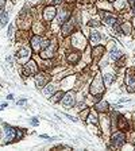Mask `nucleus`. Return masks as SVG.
<instances>
[{
    "label": "nucleus",
    "mask_w": 135,
    "mask_h": 151,
    "mask_svg": "<svg viewBox=\"0 0 135 151\" xmlns=\"http://www.w3.org/2000/svg\"><path fill=\"white\" fill-rule=\"evenodd\" d=\"M55 12H57V11H55L54 7L47 6L45 10H43V19L49 20V22H50V20H53V19H54V16H55Z\"/></svg>",
    "instance_id": "20e7f679"
},
{
    "label": "nucleus",
    "mask_w": 135,
    "mask_h": 151,
    "mask_svg": "<svg viewBox=\"0 0 135 151\" xmlns=\"http://www.w3.org/2000/svg\"><path fill=\"white\" fill-rule=\"evenodd\" d=\"M7 22H8V15L4 11H1V26H4Z\"/></svg>",
    "instance_id": "412c9836"
},
{
    "label": "nucleus",
    "mask_w": 135,
    "mask_h": 151,
    "mask_svg": "<svg viewBox=\"0 0 135 151\" xmlns=\"http://www.w3.org/2000/svg\"><path fill=\"white\" fill-rule=\"evenodd\" d=\"M29 55H30V50L27 47H24V49H22V50L18 53L16 57H18V59H22V58H26V57H29Z\"/></svg>",
    "instance_id": "dca6fc26"
},
{
    "label": "nucleus",
    "mask_w": 135,
    "mask_h": 151,
    "mask_svg": "<svg viewBox=\"0 0 135 151\" xmlns=\"http://www.w3.org/2000/svg\"><path fill=\"white\" fill-rule=\"evenodd\" d=\"M96 109L100 111V112H106V111L108 109V103H107V101H100V103H97Z\"/></svg>",
    "instance_id": "4468645a"
},
{
    "label": "nucleus",
    "mask_w": 135,
    "mask_h": 151,
    "mask_svg": "<svg viewBox=\"0 0 135 151\" xmlns=\"http://www.w3.org/2000/svg\"><path fill=\"white\" fill-rule=\"evenodd\" d=\"M30 123H31L32 125H37L38 124V119H37V117H32V119L30 120Z\"/></svg>",
    "instance_id": "cd10ccee"
},
{
    "label": "nucleus",
    "mask_w": 135,
    "mask_h": 151,
    "mask_svg": "<svg viewBox=\"0 0 135 151\" xmlns=\"http://www.w3.org/2000/svg\"><path fill=\"white\" fill-rule=\"evenodd\" d=\"M126 127V120H123V117H120V122H119V128H124Z\"/></svg>",
    "instance_id": "a878e982"
},
{
    "label": "nucleus",
    "mask_w": 135,
    "mask_h": 151,
    "mask_svg": "<svg viewBox=\"0 0 135 151\" xmlns=\"http://www.w3.org/2000/svg\"><path fill=\"white\" fill-rule=\"evenodd\" d=\"M127 84H129V92H134L135 90V78H132L131 74L127 76Z\"/></svg>",
    "instance_id": "ddd939ff"
},
{
    "label": "nucleus",
    "mask_w": 135,
    "mask_h": 151,
    "mask_svg": "<svg viewBox=\"0 0 135 151\" xmlns=\"http://www.w3.org/2000/svg\"><path fill=\"white\" fill-rule=\"evenodd\" d=\"M61 1H62V0H53V3H54V4H60Z\"/></svg>",
    "instance_id": "72a5a7b5"
},
{
    "label": "nucleus",
    "mask_w": 135,
    "mask_h": 151,
    "mask_svg": "<svg viewBox=\"0 0 135 151\" xmlns=\"http://www.w3.org/2000/svg\"><path fill=\"white\" fill-rule=\"evenodd\" d=\"M88 123H95V124H96V123H97L96 116H95V115H90V116H89V119H88Z\"/></svg>",
    "instance_id": "b1692460"
},
{
    "label": "nucleus",
    "mask_w": 135,
    "mask_h": 151,
    "mask_svg": "<svg viewBox=\"0 0 135 151\" xmlns=\"http://www.w3.org/2000/svg\"><path fill=\"white\" fill-rule=\"evenodd\" d=\"M54 89H55V88H54V85H50V87H46V88H45V94H46V96H47V97H50V96H52V93H53V92H54Z\"/></svg>",
    "instance_id": "aec40b11"
},
{
    "label": "nucleus",
    "mask_w": 135,
    "mask_h": 151,
    "mask_svg": "<svg viewBox=\"0 0 135 151\" xmlns=\"http://www.w3.org/2000/svg\"><path fill=\"white\" fill-rule=\"evenodd\" d=\"M87 115H88V109H87V111H84V112L81 113V116H83V117H85Z\"/></svg>",
    "instance_id": "473e14b6"
},
{
    "label": "nucleus",
    "mask_w": 135,
    "mask_h": 151,
    "mask_svg": "<svg viewBox=\"0 0 135 151\" xmlns=\"http://www.w3.org/2000/svg\"><path fill=\"white\" fill-rule=\"evenodd\" d=\"M12 31H14V27L10 26V29H8V35H11V34H12Z\"/></svg>",
    "instance_id": "c756f323"
},
{
    "label": "nucleus",
    "mask_w": 135,
    "mask_h": 151,
    "mask_svg": "<svg viewBox=\"0 0 135 151\" xmlns=\"http://www.w3.org/2000/svg\"><path fill=\"white\" fill-rule=\"evenodd\" d=\"M72 30H73V23L72 22H68V23L62 24V32H64V35H68Z\"/></svg>",
    "instance_id": "f8f14e48"
},
{
    "label": "nucleus",
    "mask_w": 135,
    "mask_h": 151,
    "mask_svg": "<svg viewBox=\"0 0 135 151\" xmlns=\"http://www.w3.org/2000/svg\"><path fill=\"white\" fill-rule=\"evenodd\" d=\"M35 81H37V85H39V87H43L46 84V78L42 76V74H38L35 77Z\"/></svg>",
    "instance_id": "a211bd4d"
},
{
    "label": "nucleus",
    "mask_w": 135,
    "mask_h": 151,
    "mask_svg": "<svg viewBox=\"0 0 135 151\" xmlns=\"http://www.w3.org/2000/svg\"><path fill=\"white\" fill-rule=\"evenodd\" d=\"M100 39H101V34H100L99 31H93L90 34V43L96 45L97 42H100Z\"/></svg>",
    "instance_id": "9b49d317"
},
{
    "label": "nucleus",
    "mask_w": 135,
    "mask_h": 151,
    "mask_svg": "<svg viewBox=\"0 0 135 151\" xmlns=\"http://www.w3.org/2000/svg\"><path fill=\"white\" fill-rule=\"evenodd\" d=\"M112 78H113L112 74H107V76H106V84H107V85H109V84H111Z\"/></svg>",
    "instance_id": "5701e85b"
},
{
    "label": "nucleus",
    "mask_w": 135,
    "mask_h": 151,
    "mask_svg": "<svg viewBox=\"0 0 135 151\" xmlns=\"http://www.w3.org/2000/svg\"><path fill=\"white\" fill-rule=\"evenodd\" d=\"M16 134H18V131H15L12 127H10V125H3V131H1V139H3V142H1V143L4 145V143L12 142L14 139L16 138Z\"/></svg>",
    "instance_id": "f257e3e1"
},
{
    "label": "nucleus",
    "mask_w": 135,
    "mask_h": 151,
    "mask_svg": "<svg viewBox=\"0 0 135 151\" xmlns=\"http://www.w3.org/2000/svg\"><path fill=\"white\" fill-rule=\"evenodd\" d=\"M62 96H64V93H62V92H58V93H55V97H54V99H53V101H54V103H57V101H60V100L62 99Z\"/></svg>",
    "instance_id": "4be33fe9"
},
{
    "label": "nucleus",
    "mask_w": 135,
    "mask_h": 151,
    "mask_svg": "<svg viewBox=\"0 0 135 151\" xmlns=\"http://www.w3.org/2000/svg\"><path fill=\"white\" fill-rule=\"evenodd\" d=\"M55 47H57V46H55V43L52 46V47H47L45 52H43V54H42V58H49V57H52V55L54 54V52H55Z\"/></svg>",
    "instance_id": "9d476101"
},
{
    "label": "nucleus",
    "mask_w": 135,
    "mask_h": 151,
    "mask_svg": "<svg viewBox=\"0 0 135 151\" xmlns=\"http://www.w3.org/2000/svg\"><path fill=\"white\" fill-rule=\"evenodd\" d=\"M129 1H130L131 4H134V3H135V0H129Z\"/></svg>",
    "instance_id": "e433bc0d"
},
{
    "label": "nucleus",
    "mask_w": 135,
    "mask_h": 151,
    "mask_svg": "<svg viewBox=\"0 0 135 151\" xmlns=\"http://www.w3.org/2000/svg\"><path fill=\"white\" fill-rule=\"evenodd\" d=\"M4 1H6V0H0V4H1V11H4Z\"/></svg>",
    "instance_id": "7c9ffc66"
},
{
    "label": "nucleus",
    "mask_w": 135,
    "mask_h": 151,
    "mask_svg": "<svg viewBox=\"0 0 135 151\" xmlns=\"http://www.w3.org/2000/svg\"><path fill=\"white\" fill-rule=\"evenodd\" d=\"M78 59H80V55H78L77 53H70V54L68 55V61L72 62V64H74V62H77Z\"/></svg>",
    "instance_id": "f3484780"
},
{
    "label": "nucleus",
    "mask_w": 135,
    "mask_h": 151,
    "mask_svg": "<svg viewBox=\"0 0 135 151\" xmlns=\"http://www.w3.org/2000/svg\"><path fill=\"white\" fill-rule=\"evenodd\" d=\"M74 94L73 93H68L66 96L64 97V105L66 107V108H70V107L74 105Z\"/></svg>",
    "instance_id": "423d86ee"
},
{
    "label": "nucleus",
    "mask_w": 135,
    "mask_h": 151,
    "mask_svg": "<svg viewBox=\"0 0 135 151\" xmlns=\"http://www.w3.org/2000/svg\"><path fill=\"white\" fill-rule=\"evenodd\" d=\"M89 26H93V27H97V26H100V22H90V23H89Z\"/></svg>",
    "instance_id": "c85d7f7f"
},
{
    "label": "nucleus",
    "mask_w": 135,
    "mask_h": 151,
    "mask_svg": "<svg viewBox=\"0 0 135 151\" xmlns=\"http://www.w3.org/2000/svg\"><path fill=\"white\" fill-rule=\"evenodd\" d=\"M31 45H32V49L35 50V52H39L42 49V42H41V38L39 36H34L31 39Z\"/></svg>",
    "instance_id": "0eeeda50"
},
{
    "label": "nucleus",
    "mask_w": 135,
    "mask_h": 151,
    "mask_svg": "<svg viewBox=\"0 0 135 151\" xmlns=\"http://www.w3.org/2000/svg\"><path fill=\"white\" fill-rule=\"evenodd\" d=\"M104 90V87H103V78L100 74H97L96 78L93 80V84H92V87H90V92L93 94H100L101 92Z\"/></svg>",
    "instance_id": "f03ea898"
},
{
    "label": "nucleus",
    "mask_w": 135,
    "mask_h": 151,
    "mask_svg": "<svg viewBox=\"0 0 135 151\" xmlns=\"http://www.w3.org/2000/svg\"><path fill=\"white\" fill-rule=\"evenodd\" d=\"M109 55H111V58H112V59H116V58H119L120 55H122V53H120L119 50H116V49H112Z\"/></svg>",
    "instance_id": "6ab92c4d"
},
{
    "label": "nucleus",
    "mask_w": 135,
    "mask_h": 151,
    "mask_svg": "<svg viewBox=\"0 0 135 151\" xmlns=\"http://www.w3.org/2000/svg\"><path fill=\"white\" fill-rule=\"evenodd\" d=\"M122 29H123V30H126V31H124L126 34H129V32H130V24H129V23H124Z\"/></svg>",
    "instance_id": "393cba45"
},
{
    "label": "nucleus",
    "mask_w": 135,
    "mask_h": 151,
    "mask_svg": "<svg viewBox=\"0 0 135 151\" xmlns=\"http://www.w3.org/2000/svg\"><path fill=\"white\" fill-rule=\"evenodd\" d=\"M101 52H103V47H96L95 49V55H99Z\"/></svg>",
    "instance_id": "bb28decb"
},
{
    "label": "nucleus",
    "mask_w": 135,
    "mask_h": 151,
    "mask_svg": "<svg viewBox=\"0 0 135 151\" xmlns=\"http://www.w3.org/2000/svg\"><path fill=\"white\" fill-rule=\"evenodd\" d=\"M14 99V94H8V100H12Z\"/></svg>",
    "instance_id": "c9c22d12"
},
{
    "label": "nucleus",
    "mask_w": 135,
    "mask_h": 151,
    "mask_svg": "<svg viewBox=\"0 0 135 151\" xmlns=\"http://www.w3.org/2000/svg\"><path fill=\"white\" fill-rule=\"evenodd\" d=\"M24 101H26V100H20V101H18V104H19V105H22V104L24 103Z\"/></svg>",
    "instance_id": "f704fd0d"
},
{
    "label": "nucleus",
    "mask_w": 135,
    "mask_h": 151,
    "mask_svg": "<svg viewBox=\"0 0 135 151\" xmlns=\"http://www.w3.org/2000/svg\"><path fill=\"white\" fill-rule=\"evenodd\" d=\"M68 1H70V0H68Z\"/></svg>",
    "instance_id": "58836bf2"
},
{
    "label": "nucleus",
    "mask_w": 135,
    "mask_h": 151,
    "mask_svg": "<svg viewBox=\"0 0 135 151\" xmlns=\"http://www.w3.org/2000/svg\"><path fill=\"white\" fill-rule=\"evenodd\" d=\"M134 14H135V4H134Z\"/></svg>",
    "instance_id": "4c0bfd02"
},
{
    "label": "nucleus",
    "mask_w": 135,
    "mask_h": 151,
    "mask_svg": "<svg viewBox=\"0 0 135 151\" xmlns=\"http://www.w3.org/2000/svg\"><path fill=\"white\" fill-rule=\"evenodd\" d=\"M6 107H8V104H7V103H3V104H1V107H0V109H4Z\"/></svg>",
    "instance_id": "2f4dec72"
},
{
    "label": "nucleus",
    "mask_w": 135,
    "mask_h": 151,
    "mask_svg": "<svg viewBox=\"0 0 135 151\" xmlns=\"http://www.w3.org/2000/svg\"><path fill=\"white\" fill-rule=\"evenodd\" d=\"M68 18H69V10H68V8H64V10L61 11V14H60V16H58V20H60L61 24H64L65 20H68Z\"/></svg>",
    "instance_id": "6e6552de"
},
{
    "label": "nucleus",
    "mask_w": 135,
    "mask_h": 151,
    "mask_svg": "<svg viewBox=\"0 0 135 151\" xmlns=\"http://www.w3.org/2000/svg\"><path fill=\"white\" fill-rule=\"evenodd\" d=\"M26 70H27V76H29V74H35L37 73V65L32 61H30L29 64L26 65Z\"/></svg>",
    "instance_id": "1a4fd4ad"
},
{
    "label": "nucleus",
    "mask_w": 135,
    "mask_h": 151,
    "mask_svg": "<svg viewBox=\"0 0 135 151\" xmlns=\"http://www.w3.org/2000/svg\"><path fill=\"white\" fill-rule=\"evenodd\" d=\"M100 16H101V19L104 20V23H107V24H109V26H113V24L116 23V18L112 15V14L106 12V11H101V12H100Z\"/></svg>",
    "instance_id": "7ed1b4c3"
},
{
    "label": "nucleus",
    "mask_w": 135,
    "mask_h": 151,
    "mask_svg": "<svg viewBox=\"0 0 135 151\" xmlns=\"http://www.w3.org/2000/svg\"><path fill=\"white\" fill-rule=\"evenodd\" d=\"M113 6L119 11H122V10H124L126 6H127V0H116L115 3H113Z\"/></svg>",
    "instance_id": "2eb2a0df"
},
{
    "label": "nucleus",
    "mask_w": 135,
    "mask_h": 151,
    "mask_svg": "<svg viewBox=\"0 0 135 151\" xmlns=\"http://www.w3.org/2000/svg\"><path fill=\"white\" fill-rule=\"evenodd\" d=\"M124 143V135L123 134H115L112 136V145L116 147H120V146Z\"/></svg>",
    "instance_id": "39448f33"
}]
</instances>
